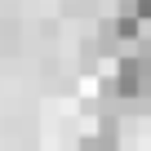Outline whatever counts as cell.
<instances>
[{
	"label": "cell",
	"mask_w": 151,
	"mask_h": 151,
	"mask_svg": "<svg viewBox=\"0 0 151 151\" xmlns=\"http://www.w3.org/2000/svg\"><path fill=\"white\" fill-rule=\"evenodd\" d=\"M102 89H107V98L120 102V107H151V58L133 45L129 53L116 58L111 80H107Z\"/></svg>",
	"instance_id": "cell-1"
},
{
	"label": "cell",
	"mask_w": 151,
	"mask_h": 151,
	"mask_svg": "<svg viewBox=\"0 0 151 151\" xmlns=\"http://www.w3.org/2000/svg\"><path fill=\"white\" fill-rule=\"evenodd\" d=\"M120 147V120L116 116H102L85 138H80V151H116Z\"/></svg>",
	"instance_id": "cell-2"
},
{
	"label": "cell",
	"mask_w": 151,
	"mask_h": 151,
	"mask_svg": "<svg viewBox=\"0 0 151 151\" xmlns=\"http://www.w3.org/2000/svg\"><path fill=\"white\" fill-rule=\"evenodd\" d=\"M18 31H22V27H18L14 14L0 18V53H14V49H18Z\"/></svg>",
	"instance_id": "cell-3"
}]
</instances>
